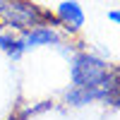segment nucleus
<instances>
[{
    "instance_id": "5",
    "label": "nucleus",
    "mask_w": 120,
    "mask_h": 120,
    "mask_svg": "<svg viewBox=\"0 0 120 120\" xmlns=\"http://www.w3.org/2000/svg\"><path fill=\"white\" fill-rule=\"evenodd\" d=\"M19 29H15V26H10V24H5V22H0V48L12 58V60H17V58H22L24 55V48H22V41H19Z\"/></svg>"
},
{
    "instance_id": "1",
    "label": "nucleus",
    "mask_w": 120,
    "mask_h": 120,
    "mask_svg": "<svg viewBox=\"0 0 120 120\" xmlns=\"http://www.w3.org/2000/svg\"><path fill=\"white\" fill-rule=\"evenodd\" d=\"M0 22L24 31V29H31L38 24H58V19L55 15L46 12L29 0H5L3 10H0Z\"/></svg>"
},
{
    "instance_id": "6",
    "label": "nucleus",
    "mask_w": 120,
    "mask_h": 120,
    "mask_svg": "<svg viewBox=\"0 0 120 120\" xmlns=\"http://www.w3.org/2000/svg\"><path fill=\"white\" fill-rule=\"evenodd\" d=\"M108 19H111V22H115V24L120 26V10H111V12H108Z\"/></svg>"
},
{
    "instance_id": "4",
    "label": "nucleus",
    "mask_w": 120,
    "mask_h": 120,
    "mask_svg": "<svg viewBox=\"0 0 120 120\" xmlns=\"http://www.w3.org/2000/svg\"><path fill=\"white\" fill-rule=\"evenodd\" d=\"M55 19H58V26H63L67 34H77L84 26L86 17H84V7L77 0H63L55 7Z\"/></svg>"
},
{
    "instance_id": "2",
    "label": "nucleus",
    "mask_w": 120,
    "mask_h": 120,
    "mask_svg": "<svg viewBox=\"0 0 120 120\" xmlns=\"http://www.w3.org/2000/svg\"><path fill=\"white\" fill-rule=\"evenodd\" d=\"M108 72H111V65L91 53H77L72 58V65H70L72 86H79V89H98L106 82Z\"/></svg>"
},
{
    "instance_id": "3",
    "label": "nucleus",
    "mask_w": 120,
    "mask_h": 120,
    "mask_svg": "<svg viewBox=\"0 0 120 120\" xmlns=\"http://www.w3.org/2000/svg\"><path fill=\"white\" fill-rule=\"evenodd\" d=\"M19 41H22V48L26 53V51L38 48V46H60L63 43V36L51 24H38V26H31V29H24L19 34Z\"/></svg>"
}]
</instances>
